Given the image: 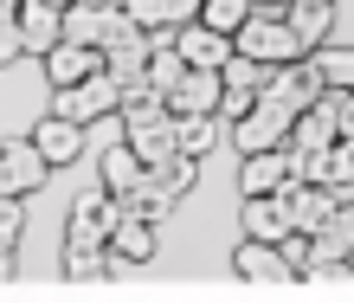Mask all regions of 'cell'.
<instances>
[{
    "instance_id": "cell-22",
    "label": "cell",
    "mask_w": 354,
    "mask_h": 303,
    "mask_svg": "<svg viewBox=\"0 0 354 303\" xmlns=\"http://www.w3.org/2000/svg\"><path fill=\"white\" fill-rule=\"evenodd\" d=\"M309 65L322 71L328 91H354V52L348 46H316V52H309Z\"/></svg>"
},
{
    "instance_id": "cell-1",
    "label": "cell",
    "mask_w": 354,
    "mask_h": 303,
    "mask_svg": "<svg viewBox=\"0 0 354 303\" xmlns=\"http://www.w3.org/2000/svg\"><path fill=\"white\" fill-rule=\"evenodd\" d=\"M239 52L264 58V65H297V58H309L303 33L290 26V13H283V7H258L252 19H245V26H239Z\"/></svg>"
},
{
    "instance_id": "cell-17",
    "label": "cell",
    "mask_w": 354,
    "mask_h": 303,
    "mask_svg": "<svg viewBox=\"0 0 354 303\" xmlns=\"http://www.w3.org/2000/svg\"><path fill=\"white\" fill-rule=\"evenodd\" d=\"M142 181H149V161H142L129 143H122V149H110V155H103V187H110L116 200H129L136 187H142Z\"/></svg>"
},
{
    "instance_id": "cell-6",
    "label": "cell",
    "mask_w": 354,
    "mask_h": 303,
    "mask_svg": "<svg viewBox=\"0 0 354 303\" xmlns=\"http://www.w3.org/2000/svg\"><path fill=\"white\" fill-rule=\"evenodd\" d=\"M97 71H110L103 46H77V39H58V46L46 52V77H52V91L84 84V77H97Z\"/></svg>"
},
{
    "instance_id": "cell-7",
    "label": "cell",
    "mask_w": 354,
    "mask_h": 303,
    "mask_svg": "<svg viewBox=\"0 0 354 303\" xmlns=\"http://www.w3.org/2000/svg\"><path fill=\"white\" fill-rule=\"evenodd\" d=\"M245 239H270V246H283L290 232H297V219H290V194H245Z\"/></svg>"
},
{
    "instance_id": "cell-18",
    "label": "cell",
    "mask_w": 354,
    "mask_h": 303,
    "mask_svg": "<svg viewBox=\"0 0 354 303\" xmlns=\"http://www.w3.org/2000/svg\"><path fill=\"white\" fill-rule=\"evenodd\" d=\"M290 26L303 33V46L316 52V46H328V26H335V0H290Z\"/></svg>"
},
{
    "instance_id": "cell-28",
    "label": "cell",
    "mask_w": 354,
    "mask_h": 303,
    "mask_svg": "<svg viewBox=\"0 0 354 303\" xmlns=\"http://www.w3.org/2000/svg\"><path fill=\"white\" fill-rule=\"evenodd\" d=\"M252 104H258V91H239V84H225V97H219V116H252Z\"/></svg>"
},
{
    "instance_id": "cell-26",
    "label": "cell",
    "mask_w": 354,
    "mask_h": 303,
    "mask_svg": "<svg viewBox=\"0 0 354 303\" xmlns=\"http://www.w3.org/2000/svg\"><path fill=\"white\" fill-rule=\"evenodd\" d=\"M328 181H335L342 194L354 187V136H342V143H335V155H328Z\"/></svg>"
},
{
    "instance_id": "cell-24",
    "label": "cell",
    "mask_w": 354,
    "mask_h": 303,
    "mask_svg": "<svg viewBox=\"0 0 354 303\" xmlns=\"http://www.w3.org/2000/svg\"><path fill=\"white\" fill-rule=\"evenodd\" d=\"M252 13H258V0H206V7H200L206 26H219V33H232V39H239V26H245Z\"/></svg>"
},
{
    "instance_id": "cell-23",
    "label": "cell",
    "mask_w": 354,
    "mask_h": 303,
    "mask_svg": "<svg viewBox=\"0 0 354 303\" xmlns=\"http://www.w3.org/2000/svg\"><path fill=\"white\" fill-rule=\"evenodd\" d=\"M270 77H277V65H264V58L252 52H232V65H225V84H239V91H270Z\"/></svg>"
},
{
    "instance_id": "cell-13",
    "label": "cell",
    "mask_w": 354,
    "mask_h": 303,
    "mask_svg": "<svg viewBox=\"0 0 354 303\" xmlns=\"http://www.w3.org/2000/svg\"><path fill=\"white\" fill-rule=\"evenodd\" d=\"M103 58H110V71L122 77V84H136V77H149V58H155V33H149V26L122 33L116 46H103Z\"/></svg>"
},
{
    "instance_id": "cell-8",
    "label": "cell",
    "mask_w": 354,
    "mask_h": 303,
    "mask_svg": "<svg viewBox=\"0 0 354 303\" xmlns=\"http://www.w3.org/2000/svg\"><path fill=\"white\" fill-rule=\"evenodd\" d=\"M219 97H225V71L219 65H194L168 104H174V116H219Z\"/></svg>"
},
{
    "instance_id": "cell-25",
    "label": "cell",
    "mask_w": 354,
    "mask_h": 303,
    "mask_svg": "<svg viewBox=\"0 0 354 303\" xmlns=\"http://www.w3.org/2000/svg\"><path fill=\"white\" fill-rule=\"evenodd\" d=\"M213 136H219L213 116H180V149L187 155H206V149H213Z\"/></svg>"
},
{
    "instance_id": "cell-14",
    "label": "cell",
    "mask_w": 354,
    "mask_h": 303,
    "mask_svg": "<svg viewBox=\"0 0 354 303\" xmlns=\"http://www.w3.org/2000/svg\"><path fill=\"white\" fill-rule=\"evenodd\" d=\"M290 149H258V155H245V168H239V187L245 194H277L283 181H290Z\"/></svg>"
},
{
    "instance_id": "cell-4",
    "label": "cell",
    "mask_w": 354,
    "mask_h": 303,
    "mask_svg": "<svg viewBox=\"0 0 354 303\" xmlns=\"http://www.w3.org/2000/svg\"><path fill=\"white\" fill-rule=\"evenodd\" d=\"M290 129H297V110H283L277 97H258L252 116L232 123V143L239 155H258V149H290Z\"/></svg>"
},
{
    "instance_id": "cell-32",
    "label": "cell",
    "mask_w": 354,
    "mask_h": 303,
    "mask_svg": "<svg viewBox=\"0 0 354 303\" xmlns=\"http://www.w3.org/2000/svg\"><path fill=\"white\" fill-rule=\"evenodd\" d=\"M58 7H77V0H58Z\"/></svg>"
},
{
    "instance_id": "cell-19",
    "label": "cell",
    "mask_w": 354,
    "mask_h": 303,
    "mask_svg": "<svg viewBox=\"0 0 354 303\" xmlns=\"http://www.w3.org/2000/svg\"><path fill=\"white\" fill-rule=\"evenodd\" d=\"M122 7L136 26H187V19H200L206 0H122Z\"/></svg>"
},
{
    "instance_id": "cell-12",
    "label": "cell",
    "mask_w": 354,
    "mask_h": 303,
    "mask_svg": "<svg viewBox=\"0 0 354 303\" xmlns=\"http://www.w3.org/2000/svg\"><path fill=\"white\" fill-rule=\"evenodd\" d=\"M110 252L122 258V265H149V258H155V213H136V207H122Z\"/></svg>"
},
{
    "instance_id": "cell-10",
    "label": "cell",
    "mask_w": 354,
    "mask_h": 303,
    "mask_svg": "<svg viewBox=\"0 0 354 303\" xmlns=\"http://www.w3.org/2000/svg\"><path fill=\"white\" fill-rule=\"evenodd\" d=\"M174 39H180L187 65H219V71H225V65H232V52H239V39L219 33V26H206V19H187Z\"/></svg>"
},
{
    "instance_id": "cell-3",
    "label": "cell",
    "mask_w": 354,
    "mask_h": 303,
    "mask_svg": "<svg viewBox=\"0 0 354 303\" xmlns=\"http://www.w3.org/2000/svg\"><path fill=\"white\" fill-rule=\"evenodd\" d=\"M116 219H122V200L110 187H97L84 194L71 207V226H65V252H97V246H110L116 239Z\"/></svg>"
},
{
    "instance_id": "cell-9",
    "label": "cell",
    "mask_w": 354,
    "mask_h": 303,
    "mask_svg": "<svg viewBox=\"0 0 354 303\" xmlns=\"http://www.w3.org/2000/svg\"><path fill=\"white\" fill-rule=\"evenodd\" d=\"M322 91H328V84H322V71L309 65V58H297V65H277V77H270V91H264V97H277L283 110H297V116H303L309 104H322Z\"/></svg>"
},
{
    "instance_id": "cell-15",
    "label": "cell",
    "mask_w": 354,
    "mask_h": 303,
    "mask_svg": "<svg viewBox=\"0 0 354 303\" xmlns=\"http://www.w3.org/2000/svg\"><path fill=\"white\" fill-rule=\"evenodd\" d=\"M232 271L245 277V284H270V277L290 271V258H283V246H270V239H245V246L232 252Z\"/></svg>"
},
{
    "instance_id": "cell-2",
    "label": "cell",
    "mask_w": 354,
    "mask_h": 303,
    "mask_svg": "<svg viewBox=\"0 0 354 303\" xmlns=\"http://www.w3.org/2000/svg\"><path fill=\"white\" fill-rule=\"evenodd\" d=\"M52 110L91 129V123H103V116L122 110V77L116 71H97V77H84V84H65V91H52Z\"/></svg>"
},
{
    "instance_id": "cell-11",
    "label": "cell",
    "mask_w": 354,
    "mask_h": 303,
    "mask_svg": "<svg viewBox=\"0 0 354 303\" xmlns=\"http://www.w3.org/2000/svg\"><path fill=\"white\" fill-rule=\"evenodd\" d=\"M19 33H26L32 58H46L58 39H65V7H58V0H19Z\"/></svg>"
},
{
    "instance_id": "cell-29",
    "label": "cell",
    "mask_w": 354,
    "mask_h": 303,
    "mask_svg": "<svg viewBox=\"0 0 354 303\" xmlns=\"http://www.w3.org/2000/svg\"><path fill=\"white\" fill-rule=\"evenodd\" d=\"M19 52H26V33H19V26H7V33H0V65H13Z\"/></svg>"
},
{
    "instance_id": "cell-31",
    "label": "cell",
    "mask_w": 354,
    "mask_h": 303,
    "mask_svg": "<svg viewBox=\"0 0 354 303\" xmlns=\"http://www.w3.org/2000/svg\"><path fill=\"white\" fill-rule=\"evenodd\" d=\"M258 7H290V0H258Z\"/></svg>"
},
{
    "instance_id": "cell-27",
    "label": "cell",
    "mask_w": 354,
    "mask_h": 303,
    "mask_svg": "<svg viewBox=\"0 0 354 303\" xmlns=\"http://www.w3.org/2000/svg\"><path fill=\"white\" fill-rule=\"evenodd\" d=\"M26 232V213H19V194H0V246H19Z\"/></svg>"
},
{
    "instance_id": "cell-30",
    "label": "cell",
    "mask_w": 354,
    "mask_h": 303,
    "mask_svg": "<svg viewBox=\"0 0 354 303\" xmlns=\"http://www.w3.org/2000/svg\"><path fill=\"white\" fill-rule=\"evenodd\" d=\"M13 277H19V258H13V246H0V291H7Z\"/></svg>"
},
{
    "instance_id": "cell-16",
    "label": "cell",
    "mask_w": 354,
    "mask_h": 303,
    "mask_svg": "<svg viewBox=\"0 0 354 303\" xmlns=\"http://www.w3.org/2000/svg\"><path fill=\"white\" fill-rule=\"evenodd\" d=\"M32 143L46 149L52 168H65V161H77V149H84V123H71V116H58V110H52L46 123L32 129Z\"/></svg>"
},
{
    "instance_id": "cell-5",
    "label": "cell",
    "mask_w": 354,
    "mask_h": 303,
    "mask_svg": "<svg viewBox=\"0 0 354 303\" xmlns=\"http://www.w3.org/2000/svg\"><path fill=\"white\" fill-rule=\"evenodd\" d=\"M46 174H52V161H46V149H39L32 136L0 149V194H19V200H26L32 187H46Z\"/></svg>"
},
{
    "instance_id": "cell-20",
    "label": "cell",
    "mask_w": 354,
    "mask_h": 303,
    "mask_svg": "<svg viewBox=\"0 0 354 303\" xmlns=\"http://www.w3.org/2000/svg\"><path fill=\"white\" fill-rule=\"evenodd\" d=\"M342 258H354V207H342L316 232V265H342Z\"/></svg>"
},
{
    "instance_id": "cell-21",
    "label": "cell",
    "mask_w": 354,
    "mask_h": 303,
    "mask_svg": "<svg viewBox=\"0 0 354 303\" xmlns=\"http://www.w3.org/2000/svg\"><path fill=\"white\" fill-rule=\"evenodd\" d=\"M110 271H116V252H110V246H97V252H65V277H71V284H84V291H97Z\"/></svg>"
}]
</instances>
